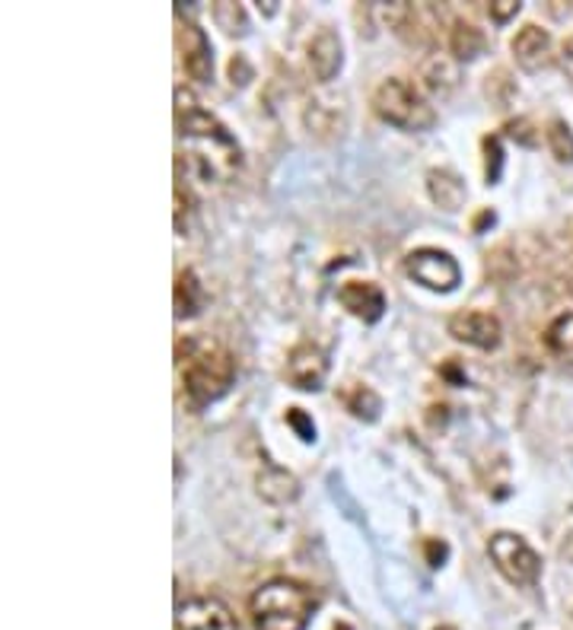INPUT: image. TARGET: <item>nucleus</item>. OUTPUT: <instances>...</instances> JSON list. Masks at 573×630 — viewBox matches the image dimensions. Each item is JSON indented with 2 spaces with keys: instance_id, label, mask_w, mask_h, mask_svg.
<instances>
[{
  "instance_id": "393cba45",
  "label": "nucleus",
  "mask_w": 573,
  "mask_h": 630,
  "mask_svg": "<svg viewBox=\"0 0 573 630\" xmlns=\"http://www.w3.org/2000/svg\"><path fill=\"white\" fill-rule=\"evenodd\" d=\"M286 424L296 430V437L303 442H313L316 440V424H313V417L306 414L303 408H290L286 410Z\"/></svg>"
},
{
  "instance_id": "72a5a7b5",
  "label": "nucleus",
  "mask_w": 573,
  "mask_h": 630,
  "mask_svg": "<svg viewBox=\"0 0 573 630\" xmlns=\"http://www.w3.org/2000/svg\"><path fill=\"white\" fill-rule=\"evenodd\" d=\"M437 630H456V628H437Z\"/></svg>"
},
{
  "instance_id": "aec40b11",
  "label": "nucleus",
  "mask_w": 573,
  "mask_h": 630,
  "mask_svg": "<svg viewBox=\"0 0 573 630\" xmlns=\"http://www.w3.org/2000/svg\"><path fill=\"white\" fill-rule=\"evenodd\" d=\"M544 345L554 357L573 363V313L558 315L548 328H544Z\"/></svg>"
},
{
  "instance_id": "b1692460",
  "label": "nucleus",
  "mask_w": 573,
  "mask_h": 630,
  "mask_svg": "<svg viewBox=\"0 0 573 630\" xmlns=\"http://www.w3.org/2000/svg\"><path fill=\"white\" fill-rule=\"evenodd\" d=\"M484 179L487 185H497L501 182V169H504V150H501V137H484Z\"/></svg>"
},
{
  "instance_id": "4be33fe9",
  "label": "nucleus",
  "mask_w": 573,
  "mask_h": 630,
  "mask_svg": "<svg viewBox=\"0 0 573 630\" xmlns=\"http://www.w3.org/2000/svg\"><path fill=\"white\" fill-rule=\"evenodd\" d=\"M214 20L221 23V30H226L229 35H243L246 32V10L239 3H229V0H217L214 3Z\"/></svg>"
},
{
  "instance_id": "423d86ee",
  "label": "nucleus",
  "mask_w": 573,
  "mask_h": 630,
  "mask_svg": "<svg viewBox=\"0 0 573 630\" xmlns=\"http://www.w3.org/2000/svg\"><path fill=\"white\" fill-rule=\"evenodd\" d=\"M405 271H408L412 281L427 286V290H437V293H449L462 281V271H459L456 258L449 252H440V249H414L405 258Z\"/></svg>"
},
{
  "instance_id": "f8f14e48",
  "label": "nucleus",
  "mask_w": 573,
  "mask_h": 630,
  "mask_svg": "<svg viewBox=\"0 0 573 630\" xmlns=\"http://www.w3.org/2000/svg\"><path fill=\"white\" fill-rule=\"evenodd\" d=\"M338 303L350 315H357V318H363L370 325L380 322L382 313H385V293L373 281H348V284L338 290Z\"/></svg>"
},
{
  "instance_id": "ddd939ff",
  "label": "nucleus",
  "mask_w": 573,
  "mask_h": 630,
  "mask_svg": "<svg viewBox=\"0 0 573 630\" xmlns=\"http://www.w3.org/2000/svg\"><path fill=\"white\" fill-rule=\"evenodd\" d=\"M306 61L318 83H328L341 70V38L332 30H318L306 48Z\"/></svg>"
},
{
  "instance_id": "0eeeda50",
  "label": "nucleus",
  "mask_w": 573,
  "mask_h": 630,
  "mask_svg": "<svg viewBox=\"0 0 573 630\" xmlns=\"http://www.w3.org/2000/svg\"><path fill=\"white\" fill-rule=\"evenodd\" d=\"M176 630H239V625L226 608V601L214 596H194L179 605Z\"/></svg>"
},
{
  "instance_id": "f3484780",
  "label": "nucleus",
  "mask_w": 573,
  "mask_h": 630,
  "mask_svg": "<svg viewBox=\"0 0 573 630\" xmlns=\"http://www.w3.org/2000/svg\"><path fill=\"white\" fill-rule=\"evenodd\" d=\"M484 48H487V38H484V32L478 30L475 23L456 20L449 26V55L456 61H475Z\"/></svg>"
},
{
  "instance_id": "c85d7f7f",
  "label": "nucleus",
  "mask_w": 573,
  "mask_h": 630,
  "mask_svg": "<svg viewBox=\"0 0 573 630\" xmlns=\"http://www.w3.org/2000/svg\"><path fill=\"white\" fill-rule=\"evenodd\" d=\"M519 0H497V3H491V20L494 23H507L509 16H516L519 13Z\"/></svg>"
},
{
  "instance_id": "1a4fd4ad",
  "label": "nucleus",
  "mask_w": 573,
  "mask_h": 630,
  "mask_svg": "<svg viewBox=\"0 0 573 630\" xmlns=\"http://www.w3.org/2000/svg\"><path fill=\"white\" fill-rule=\"evenodd\" d=\"M325 373H328V360H325L322 347L303 341V345H296L286 353V379L296 389L316 392L318 385L325 382Z\"/></svg>"
},
{
  "instance_id": "9b49d317",
  "label": "nucleus",
  "mask_w": 573,
  "mask_h": 630,
  "mask_svg": "<svg viewBox=\"0 0 573 630\" xmlns=\"http://www.w3.org/2000/svg\"><path fill=\"white\" fill-rule=\"evenodd\" d=\"M509 48H513L516 64L523 70H529V74H536V70L551 64V35H548V30L536 26V23H526L523 30L516 32Z\"/></svg>"
},
{
  "instance_id": "473e14b6",
  "label": "nucleus",
  "mask_w": 573,
  "mask_h": 630,
  "mask_svg": "<svg viewBox=\"0 0 573 630\" xmlns=\"http://www.w3.org/2000/svg\"><path fill=\"white\" fill-rule=\"evenodd\" d=\"M332 630H350V628H348V625H335V628H332Z\"/></svg>"
},
{
  "instance_id": "2f4dec72",
  "label": "nucleus",
  "mask_w": 573,
  "mask_h": 630,
  "mask_svg": "<svg viewBox=\"0 0 573 630\" xmlns=\"http://www.w3.org/2000/svg\"><path fill=\"white\" fill-rule=\"evenodd\" d=\"M561 554H564V558H568V561H571V564H573V532H571V536H564V544H561Z\"/></svg>"
},
{
  "instance_id": "dca6fc26",
  "label": "nucleus",
  "mask_w": 573,
  "mask_h": 630,
  "mask_svg": "<svg viewBox=\"0 0 573 630\" xmlns=\"http://www.w3.org/2000/svg\"><path fill=\"white\" fill-rule=\"evenodd\" d=\"M427 191H430V201L443 211H459L465 204V185L452 169H430Z\"/></svg>"
},
{
  "instance_id": "5701e85b",
  "label": "nucleus",
  "mask_w": 573,
  "mask_h": 630,
  "mask_svg": "<svg viewBox=\"0 0 573 630\" xmlns=\"http://www.w3.org/2000/svg\"><path fill=\"white\" fill-rule=\"evenodd\" d=\"M516 93V83L509 80V74L504 67H497V70H491L487 74V80H484V95L494 102V105H507L509 99Z\"/></svg>"
},
{
  "instance_id": "a878e982",
  "label": "nucleus",
  "mask_w": 573,
  "mask_h": 630,
  "mask_svg": "<svg viewBox=\"0 0 573 630\" xmlns=\"http://www.w3.org/2000/svg\"><path fill=\"white\" fill-rule=\"evenodd\" d=\"M504 131H507V137H513V140H516V144H523V147H536V144H539V134L532 131V122H529V119L507 122Z\"/></svg>"
},
{
  "instance_id": "39448f33",
  "label": "nucleus",
  "mask_w": 573,
  "mask_h": 630,
  "mask_svg": "<svg viewBox=\"0 0 573 630\" xmlns=\"http://www.w3.org/2000/svg\"><path fill=\"white\" fill-rule=\"evenodd\" d=\"M487 554L501 576L509 580L513 586H536L541 576L539 554L529 548V541L516 532H494L487 541Z\"/></svg>"
},
{
  "instance_id": "bb28decb",
  "label": "nucleus",
  "mask_w": 573,
  "mask_h": 630,
  "mask_svg": "<svg viewBox=\"0 0 573 630\" xmlns=\"http://www.w3.org/2000/svg\"><path fill=\"white\" fill-rule=\"evenodd\" d=\"M229 80H233V87H246L252 80V67H249V61L243 55H236L229 61Z\"/></svg>"
},
{
  "instance_id": "c756f323",
  "label": "nucleus",
  "mask_w": 573,
  "mask_h": 630,
  "mask_svg": "<svg viewBox=\"0 0 573 630\" xmlns=\"http://www.w3.org/2000/svg\"><path fill=\"white\" fill-rule=\"evenodd\" d=\"M558 61H561V70L568 74V80H573V35H571V38H564V45H561V55H558Z\"/></svg>"
},
{
  "instance_id": "4468645a",
  "label": "nucleus",
  "mask_w": 573,
  "mask_h": 630,
  "mask_svg": "<svg viewBox=\"0 0 573 630\" xmlns=\"http://www.w3.org/2000/svg\"><path fill=\"white\" fill-rule=\"evenodd\" d=\"M420 87L434 99H449L459 87V64L449 55H430L420 61Z\"/></svg>"
},
{
  "instance_id": "a211bd4d",
  "label": "nucleus",
  "mask_w": 573,
  "mask_h": 630,
  "mask_svg": "<svg viewBox=\"0 0 573 630\" xmlns=\"http://www.w3.org/2000/svg\"><path fill=\"white\" fill-rule=\"evenodd\" d=\"M204 303H207V293H204V286L198 281V274L191 268L179 271L176 274V315L179 318H194V315L204 310Z\"/></svg>"
},
{
  "instance_id": "6e6552de",
  "label": "nucleus",
  "mask_w": 573,
  "mask_h": 630,
  "mask_svg": "<svg viewBox=\"0 0 573 630\" xmlns=\"http://www.w3.org/2000/svg\"><path fill=\"white\" fill-rule=\"evenodd\" d=\"M449 335L456 341H465V345L481 347V350H494L501 345V318L491 313H481V310H465V313H456L449 318Z\"/></svg>"
},
{
  "instance_id": "f03ea898",
  "label": "nucleus",
  "mask_w": 573,
  "mask_h": 630,
  "mask_svg": "<svg viewBox=\"0 0 573 630\" xmlns=\"http://www.w3.org/2000/svg\"><path fill=\"white\" fill-rule=\"evenodd\" d=\"M249 608L258 630H306L318 608V596L296 580L278 576L255 589Z\"/></svg>"
},
{
  "instance_id": "f257e3e1",
  "label": "nucleus",
  "mask_w": 573,
  "mask_h": 630,
  "mask_svg": "<svg viewBox=\"0 0 573 630\" xmlns=\"http://www.w3.org/2000/svg\"><path fill=\"white\" fill-rule=\"evenodd\" d=\"M176 131L182 140L201 144L194 154H189L198 169L214 179V176H233L243 162V150L236 144V137L226 127L201 109V102L189 93V90H176Z\"/></svg>"
},
{
  "instance_id": "6ab92c4d",
  "label": "nucleus",
  "mask_w": 573,
  "mask_h": 630,
  "mask_svg": "<svg viewBox=\"0 0 573 630\" xmlns=\"http://www.w3.org/2000/svg\"><path fill=\"white\" fill-rule=\"evenodd\" d=\"M341 402H345V408H348L353 417H360V420H377L382 410L380 395H377L370 385H357V382H350L348 389H341Z\"/></svg>"
},
{
  "instance_id": "20e7f679",
  "label": "nucleus",
  "mask_w": 573,
  "mask_h": 630,
  "mask_svg": "<svg viewBox=\"0 0 573 630\" xmlns=\"http://www.w3.org/2000/svg\"><path fill=\"white\" fill-rule=\"evenodd\" d=\"M373 109H377L382 122L402 127V131H427L437 122V112L427 105V99L402 77L382 80L377 93H373Z\"/></svg>"
},
{
  "instance_id": "cd10ccee",
  "label": "nucleus",
  "mask_w": 573,
  "mask_h": 630,
  "mask_svg": "<svg viewBox=\"0 0 573 630\" xmlns=\"http://www.w3.org/2000/svg\"><path fill=\"white\" fill-rule=\"evenodd\" d=\"M424 554H427V564H430V567H443L449 548H446V541H440V538H427V541H424Z\"/></svg>"
},
{
  "instance_id": "412c9836",
  "label": "nucleus",
  "mask_w": 573,
  "mask_h": 630,
  "mask_svg": "<svg viewBox=\"0 0 573 630\" xmlns=\"http://www.w3.org/2000/svg\"><path fill=\"white\" fill-rule=\"evenodd\" d=\"M544 137H548V147H551L554 157L561 159V162H573V131L568 127V122L551 119V122H548V131H544Z\"/></svg>"
},
{
  "instance_id": "7c9ffc66",
  "label": "nucleus",
  "mask_w": 573,
  "mask_h": 630,
  "mask_svg": "<svg viewBox=\"0 0 573 630\" xmlns=\"http://www.w3.org/2000/svg\"><path fill=\"white\" fill-rule=\"evenodd\" d=\"M487 223H494V214H491V211H481V214L475 217V233H481Z\"/></svg>"
},
{
  "instance_id": "2eb2a0df",
  "label": "nucleus",
  "mask_w": 573,
  "mask_h": 630,
  "mask_svg": "<svg viewBox=\"0 0 573 630\" xmlns=\"http://www.w3.org/2000/svg\"><path fill=\"white\" fill-rule=\"evenodd\" d=\"M255 491L268 504H293L300 497V481L281 465H261V472L255 477Z\"/></svg>"
},
{
  "instance_id": "9d476101",
  "label": "nucleus",
  "mask_w": 573,
  "mask_h": 630,
  "mask_svg": "<svg viewBox=\"0 0 573 630\" xmlns=\"http://www.w3.org/2000/svg\"><path fill=\"white\" fill-rule=\"evenodd\" d=\"M179 52H182V67L194 83H211L214 74V55H211V38L201 26L186 23L179 30Z\"/></svg>"
},
{
  "instance_id": "7ed1b4c3",
  "label": "nucleus",
  "mask_w": 573,
  "mask_h": 630,
  "mask_svg": "<svg viewBox=\"0 0 573 630\" xmlns=\"http://www.w3.org/2000/svg\"><path fill=\"white\" fill-rule=\"evenodd\" d=\"M189 353H186V370H182V385L189 395L191 408H204L211 402H217L226 395V389L236 379V360L226 347L204 345L194 347L189 341Z\"/></svg>"
}]
</instances>
